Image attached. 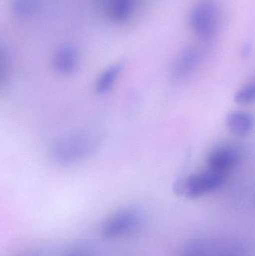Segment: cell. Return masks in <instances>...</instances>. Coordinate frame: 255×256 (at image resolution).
Returning a JSON list of instances; mask_svg holds the SVG:
<instances>
[{"label":"cell","mask_w":255,"mask_h":256,"mask_svg":"<svg viewBox=\"0 0 255 256\" xmlns=\"http://www.w3.org/2000/svg\"><path fill=\"white\" fill-rule=\"evenodd\" d=\"M134 0H110L107 12L115 22H123L133 12Z\"/></svg>","instance_id":"30bf717a"},{"label":"cell","mask_w":255,"mask_h":256,"mask_svg":"<svg viewBox=\"0 0 255 256\" xmlns=\"http://www.w3.org/2000/svg\"><path fill=\"white\" fill-rule=\"evenodd\" d=\"M206 245L202 242H196L187 245L178 256H206Z\"/></svg>","instance_id":"4fadbf2b"},{"label":"cell","mask_w":255,"mask_h":256,"mask_svg":"<svg viewBox=\"0 0 255 256\" xmlns=\"http://www.w3.org/2000/svg\"><path fill=\"white\" fill-rule=\"evenodd\" d=\"M40 6V0H12V10L19 18L32 16Z\"/></svg>","instance_id":"8fae6325"},{"label":"cell","mask_w":255,"mask_h":256,"mask_svg":"<svg viewBox=\"0 0 255 256\" xmlns=\"http://www.w3.org/2000/svg\"><path fill=\"white\" fill-rule=\"evenodd\" d=\"M52 62L55 70L62 74L74 73L79 64L77 48L73 44L62 45L55 52Z\"/></svg>","instance_id":"8992f818"},{"label":"cell","mask_w":255,"mask_h":256,"mask_svg":"<svg viewBox=\"0 0 255 256\" xmlns=\"http://www.w3.org/2000/svg\"><path fill=\"white\" fill-rule=\"evenodd\" d=\"M140 221L139 212L133 209L117 212L103 222L101 227L102 236L106 239L122 237L134 231L139 226Z\"/></svg>","instance_id":"277c9868"},{"label":"cell","mask_w":255,"mask_h":256,"mask_svg":"<svg viewBox=\"0 0 255 256\" xmlns=\"http://www.w3.org/2000/svg\"><path fill=\"white\" fill-rule=\"evenodd\" d=\"M252 49V46L250 44H247V45H246L245 48H244V54H250V50Z\"/></svg>","instance_id":"9a60e30c"},{"label":"cell","mask_w":255,"mask_h":256,"mask_svg":"<svg viewBox=\"0 0 255 256\" xmlns=\"http://www.w3.org/2000/svg\"><path fill=\"white\" fill-rule=\"evenodd\" d=\"M226 176L209 171L191 174L180 179L174 184V192L178 196L196 200L220 188L224 184Z\"/></svg>","instance_id":"7a4b0ae2"},{"label":"cell","mask_w":255,"mask_h":256,"mask_svg":"<svg viewBox=\"0 0 255 256\" xmlns=\"http://www.w3.org/2000/svg\"><path fill=\"white\" fill-rule=\"evenodd\" d=\"M219 18L218 4L215 0H200L190 14L192 30L202 40H211L217 33Z\"/></svg>","instance_id":"3957f363"},{"label":"cell","mask_w":255,"mask_h":256,"mask_svg":"<svg viewBox=\"0 0 255 256\" xmlns=\"http://www.w3.org/2000/svg\"><path fill=\"white\" fill-rule=\"evenodd\" d=\"M122 69L123 64L121 62L112 64L106 68L99 76L96 82L95 90L97 93L103 94L110 91Z\"/></svg>","instance_id":"9c48e42d"},{"label":"cell","mask_w":255,"mask_h":256,"mask_svg":"<svg viewBox=\"0 0 255 256\" xmlns=\"http://www.w3.org/2000/svg\"><path fill=\"white\" fill-rule=\"evenodd\" d=\"M93 137L84 134H71L60 137L51 148L52 158L61 165L79 162L92 153L96 144Z\"/></svg>","instance_id":"6da1fadb"},{"label":"cell","mask_w":255,"mask_h":256,"mask_svg":"<svg viewBox=\"0 0 255 256\" xmlns=\"http://www.w3.org/2000/svg\"><path fill=\"white\" fill-rule=\"evenodd\" d=\"M241 159V154L233 146H220L214 149L208 158L211 171L226 176L233 170Z\"/></svg>","instance_id":"5b68a950"},{"label":"cell","mask_w":255,"mask_h":256,"mask_svg":"<svg viewBox=\"0 0 255 256\" xmlns=\"http://www.w3.org/2000/svg\"><path fill=\"white\" fill-rule=\"evenodd\" d=\"M255 99V86L254 84H249L247 86L240 90L235 94L234 100L240 104H250L253 103Z\"/></svg>","instance_id":"7c38bea8"},{"label":"cell","mask_w":255,"mask_h":256,"mask_svg":"<svg viewBox=\"0 0 255 256\" xmlns=\"http://www.w3.org/2000/svg\"><path fill=\"white\" fill-rule=\"evenodd\" d=\"M202 58L197 48H189L178 56L174 64V74L178 78H184L191 73L199 64Z\"/></svg>","instance_id":"52a82bcc"},{"label":"cell","mask_w":255,"mask_h":256,"mask_svg":"<svg viewBox=\"0 0 255 256\" xmlns=\"http://www.w3.org/2000/svg\"><path fill=\"white\" fill-rule=\"evenodd\" d=\"M226 122L230 130L239 136H248L254 128V118L247 112H230L227 116Z\"/></svg>","instance_id":"ba28073f"},{"label":"cell","mask_w":255,"mask_h":256,"mask_svg":"<svg viewBox=\"0 0 255 256\" xmlns=\"http://www.w3.org/2000/svg\"><path fill=\"white\" fill-rule=\"evenodd\" d=\"M4 57L2 54L0 52V81L4 78V69H5V64H4Z\"/></svg>","instance_id":"5bb4252c"}]
</instances>
